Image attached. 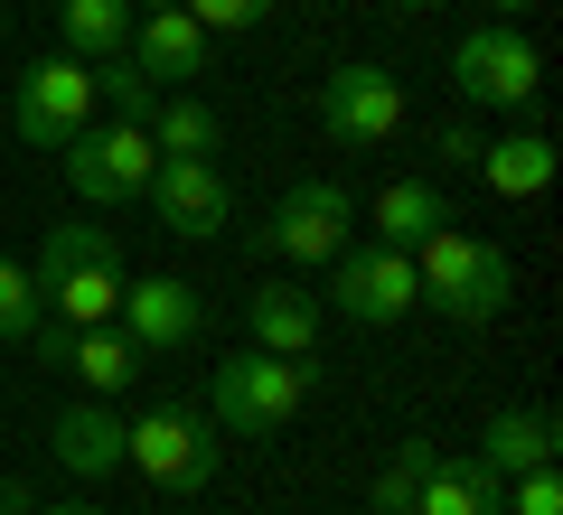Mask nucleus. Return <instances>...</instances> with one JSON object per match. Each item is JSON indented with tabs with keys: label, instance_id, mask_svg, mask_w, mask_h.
I'll list each match as a JSON object with an SVG mask.
<instances>
[{
	"label": "nucleus",
	"instance_id": "18",
	"mask_svg": "<svg viewBox=\"0 0 563 515\" xmlns=\"http://www.w3.org/2000/svg\"><path fill=\"white\" fill-rule=\"evenodd\" d=\"M479 459H488L498 478L554 469V413H544V403H507V413H488V432H479Z\"/></svg>",
	"mask_w": 563,
	"mask_h": 515
},
{
	"label": "nucleus",
	"instance_id": "29",
	"mask_svg": "<svg viewBox=\"0 0 563 515\" xmlns=\"http://www.w3.org/2000/svg\"><path fill=\"white\" fill-rule=\"evenodd\" d=\"M0 515H38V488L29 478H0Z\"/></svg>",
	"mask_w": 563,
	"mask_h": 515
},
{
	"label": "nucleus",
	"instance_id": "8",
	"mask_svg": "<svg viewBox=\"0 0 563 515\" xmlns=\"http://www.w3.org/2000/svg\"><path fill=\"white\" fill-rule=\"evenodd\" d=\"M347 235H357V206H347L339 179H291V188L273 198V216L254 225V244H263L273 262H329Z\"/></svg>",
	"mask_w": 563,
	"mask_h": 515
},
{
	"label": "nucleus",
	"instance_id": "13",
	"mask_svg": "<svg viewBox=\"0 0 563 515\" xmlns=\"http://www.w3.org/2000/svg\"><path fill=\"white\" fill-rule=\"evenodd\" d=\"M122 57H132L141 76L161 85V94H179V85L207 66V29L188 20V10H141V20H132V38H122Z\"/></svg>",
	"mask_w": 563,
	"mask_h": 515
},
{
	"label": "nucleus",
	"instance_id": "12",
	"mask_svg": "<svg viewBox=\"0 0 563 515\" xmlns=\"http://www.w3.org/2000/svg\"><path fill=\"white\" fill-rule=\"evenodd\" d=\"M141 198L161 216V235H179V244H217L225 225H235V188H225L217 159H161Z\"/></svg>",
	"mask_w": 563,
	"mask_h": 515
},
{
	"label": "nucleus",
	"instance_id": "22",
	"mask_svg": "<svg viewBox=\"0 0 563 515\" xmlns=\"http://www.w3.org/2000/svg\"><path fill=\"white\" fill-rule=\"evenodd\" d=\"M151 141H161V159H217V103L207 94H161V113H151Z\"/></svg>",
	"mask_w": 563,
	"mask_h": 515
},
{
	"label": "nucleus",
	"instance_id": "11",
	"mask_svg": "<svg viewBox=\"0 0 563 515\" xmlns=\"http://www.w3.org/2000/svg\"><path fill=\"white\" fill-rule=\"evenodd\" d=\"M113 318H122V337H132L141 357H179V347L207 337V291L179 281V272H141V281H122Z\"/></svg>",
	"mask_w": 563,
	"mask_h": 515
},
{
	"label": "nucleus",
	"instance_id": "34",
	"mask_svg": "<svg viewBox=\"0 0 563 515\" xmlns=\"http://www.w3.org/2000/svg\"><path fill=\"white\" fill-rule=\"evenodd\" d=\"M0 20H10V10H0Z\"/></svg>",
	"mask_w": 563,
	"mask_h": 515
},
{
	"label": "nucleus",
	"instance_id": "26",
	"mask_svg": "<svg viewBox=\"0 0 563 515\" xmlns=\"http://www.w3.org/2000/svg\"><path fill=\"white\" fill-rule=\"evenodd\" d=\"M179 10L207 29V38H235V29H263V20H273V0H179Z\"/></svg>",
	"mask_w": 563,
	"mask_h": 515
},
{
	"label": "nucleus",
	"instance_id": "20",
	"mask_svg": "<svg viewBox=\"0 0 563 515\" xmlns=\"http://www.w3.org/2000/svg\"><path fill=\"white\" fill-rule=\"evenodd\" d=\"M57 376H76L95 403H113L122 384L141 376V347L122 337V318H103V328H76V337H66V366H57Z\"/></svg>",
	"mask_w": 563,
	"mask_h": 515
},
{
	"label": "nucleus",
	"instance_id": "1",
	"mask_svg": "<svg viewBox=\"0 0 563 515\" xmlns=\"http://www.w3.org/2000/svg\"><path fill=\"white\" fill-rule=\"evenodd\" d=\"M413 300H432L451 328H488L517 300V262H507V244L470 235V225H442V235L413 244Z\"/></svg>",
	"mask_w": 563,
	"mask_h": 515
},
{
	"label": "nucleus",
	"instance_id": "5",
	"mask_svg": "<svg viewBox=\"0 0 563 515\" xmlns=\"http://www.w3.org/2000/svg\"><path fill=\"white\" fill-rule=\"evenodd\" d=\"M451 85H461V103H479V113H536L544 103V57H536V38H526L517 20H488V29H470V38L451 47Z\"/></svg>",
	"mask_w": 563,
	"mask_h": 515
},
{
	"label": "nucleus",
	"instance_id": "24",
	"mask_svg": "<svg viewBox=\"0 0 563 515\" xmlns=\"http://www.w3.org/2000/svg\"><path fill=\"white\" fill-rule=\"evenodd\" d=\"M95 103H113V122H151V113H161V85L141 76L132 57H103L95 66Z\"/></svg>",
	"mask_w": 563,
	"mask_h": 515
},
{
	"label": "nucleus",
	"instance_id": "2",
	"mask_svg": "<svg viewBox=\"0 0 563 515\" xmlns=\"http://www.w3.org/2000/svg\"><path fill=\"white\" fill-rule=\"evenodd\" d=\"M29 281H38V310L57 328H103L122 310V244L103 225H47Z\"/></svg>",
	"mask_w": 563,
	"mask_h": 515
},
{
	"label": "nucleus",
	"instance_id": "15",
	"mask_svg": "<svg viewBox=\"0 0 563 515\" xmlns=\"http://www.w3.org/2000/svg\"><path fill=\"white\" fill-rule=\"evenodd\" d=\"M57 469H76V478H113L122 469V413L113 403H57Z\"/></svg>",
	"mask_w": 563,
	"mask_h": 515
},
{
	"label": "nucleus",
	"instance_id": "28",
	"mask_svg": "<svg viewBox=\"0 0 563 515\" xmlns=\"http://www.w3.org/2000/svg\"><path fill=\"white\" fill-rule=\"evenodd\" d=\"M479 122H442V132H432V159H442V169H479Z\"/></svg>",
	"mask_w": 563,
	"mask_h": 515
},
{
	"label": "nucleus",
	"instance_id": "31",
	"mask_svg": "<svg viewBox=\"0 0 563 515\" xmlns=\"http://www.w3.org/2000/svg\"><path fill=\"white\" fill-rule=\"evenodd\" d=\"M488 10H498V20H536L544 0H488Z\"/></svg>",
	"mask_w": 563,
	"mask_h": 515
},
{
	"label": "nucleus",
	"instance_id": "17",
	"mask_svg": "<svg viewBox=\"0 0 563 515\" xmlns=\"http://www.w3.org/2000/svg\"><path fill=\"white\" fill-rule=\"evenodd\" d=\"M366 225H376V244H395V254H413L422 235H442L451 225V198L432 179H385L376 206H366Z\"/></svg>",
	"mask_w": 563,
	"mask_h": 515
},
{
	"label": "nucleus",
	"instance_id": "27",
	"mask_svg": "<svg viewBox=\"0 0 563 515\" xmlns=\"http://www.w3.org/2000/svg\"><path fill=\"white\" fill-rule=\"evenodd\" d=\"M498 515H563V478H554V469L507 478V506H498Z\"/></svg>",
	"mask_w": 563,
	"mask_h": 515
},
{
	"label": "nucleus",
	"instance_id": "14",
	"mask_svg": "<svg viewBox=\"0 0 563 515\" xmlns=\"http://www.w3.org/2000/svg\"><path fill=\"white\" fill-rule=\"evenodd\" d=\"M498 506H507V478L479 450H442L432 478H422V496H413V515H498Z\"/></svg>",
	"mask_w": 563,
	"mask_h": 515
},
{
	"label": "nucleus",
	"instance_id": "6",
	"mask_svg": "<svg viewBox=\"0 0 563 515\" xmlns=\"http://www.w3.org/2000/svg\"><path fill=\"white\" fill-rule=\"evenodd\" d=\"M57 159L85 206H132L151 188V169H161V141H151V122H85Z\"/></svg>",
	"mask_w": 563,
	"mask_h": 515
},
{
	"label": "nucleus",
	"instance_id": "9",
	"mask_svg": "<svg viewBox=\"0 0 563 515\" xmlns=\"http://www.w3.org/2000/svg\"><path fill=\"white\" fill-rule=\"evenodd\" d=\"M320 132H329V150H385V141L404 132V76L376 66V57L339 66V76L320 85Z\"/></svg>",
	"mask_w": 563,
	"mask_h": 515
},
{
	"label": "nucleus",
	"instance_id": "23",
	"mask_svg": "<svg viewBox=\"0 0 563 515\" xmlns=\"http://www.w3.org/2000/svg\"><path fill=\"white\" fill-rule=\"evenodd\" d=\"M432 440H404L395 459L376 469V488H366V515H413V496H422V478H432Z\"/></svg>",
	"mask_w": 563,
	"mask_h": 515
},
{
	"label": "nucleus",
	"instance_id": "21",
	"mask_svg": "<svg viewBox=\"0 0 563 515\" xmlns=\"http://www.w3.org/2000/svg\"><path fill=\"white\" fill-rule=\"evenodd\" d=\"M57 38H66V57H85V66L122 57V38H132V0H57Z\"/></svg>",
	"mask_w": 563,
	"mask_h": 515
},
{
	"label": "nucleus",
	"instance_id": "19",
	"mask_svg": "<svg viewBox=\"0 0 563 515\" xmlns=\"http://www.w3.org/2000/svg\"><path fill=\"white\" fill-rule=\"evenodd\" d=\"M244 328H254V347H273V357H310V347H320V300L291 291V281H263V291L244 300Z\"/></svg>",
	"mask_w": 563,
	"mask_h": 515
},
{
	"label": "nucleus",
	"instance_id": "16",
	"mask_svg": "<svg viewBox=\"0 0 563 515\" xmlns=\"http://www.w3.org/2000/svg\"><path fill=\"white\" fill-rule=\"evenodd\" d=\"M479 179H488V198H507V206L544 198V188H554V141H544V132H498V141H479Z\"/></svg>",
	"mask_w": 563,
	"mask_h": 515
},
{
	"label": "nucleus",
	"instance_id": "3",
	"mask_svg": "<svg viewBox=\"0 0 563 515\" xmlns=\"http://www.w3.org/2000/svg\"><path fill=\"white\" fill-rule=\"evenodd\" d=\"M310 403V357H273V347H244L207 376V422L235 440H273L282 422Z\"/></svg>",
	"mask_w": 563,
	"mask_h": 515
},
{
	"label": "nucleus",
	"instance_id": "32",
	"mask_svg": "<svg viewBox=\"0 0 563 515\" xmlns=\"http://www.w3.org/2000/svg\"><path fill=\"white\" fill-rule=\"evenodd\" d=\"M385 10H395V20H413V10H432V0H385Z\"/></svg>",
	"mask_w": 563,
	"mask_h": 515
},
{
	"label": "nucleus",
	"instance_id": "10",
	"mask_svg": "<svg viewBox=\"0 0 563 515\" xmlns=\"http://www.w3.org/2000/svg\"><path fill=\"white\" fill-rule=\"evenodd\" d=\"M10 122H20L29 150H66V141L95 122V66L85 57H38L10 94Z\"/></svg>",
	"mask_w": 563,
	"mask_h": 515
},
{
	"label": "nucleus",
	"instance_id": "33",
	"mask_svg": "<svg viewBox=\"0 0 563 515\" xmlns=\"http://www.w3.org/2000/svg\"><path fill=\"white\" fill-rule=\"evenodd\" d=\"M141 10H179V0H132V20H141Z\"/></svg>",
	"mask_w": 563,
	"mask_h": 515
},
{
	"label": "nucleus",
	"instance_id": "7",
	"mask_svg": "<svg viewBox=\"0 0 563 515\" xmlns=\"http://www.w3.org/2000/svg\"><path fill=\"white\" fill-rule=\"evenodd\" d=\"M329 300H339V318H357V328H395V318H413V254H395V244L376 235H347L339 254H329Z\"/></svg>",
	"mask_w": 563,
	"mask_h": 515
},
{
	"label": "nucleus",
	"instance_id": "25",
	"mask_svg": "<svg viewBox=\"0 0 563 515\" xmlns=\"http://www.w3.org/2000/svg\"><path fill=\"white\" fill-rule=\"evenodd\" d=\"M38 281H29V262H10V254H0V337H29V328H38Z\"/></svg>",
	"mask_w": 563,
	"mask_h": 515
},
{
	"label": "nucleus",
	"instance_id": "4",
	"mask_svg": "<svg viewBox=\"0 0 563 515\" xmlns=\"http://www.w3.org/2000/svg\"><path fill=\"white\" fill-rule=\"evenodd\" d=\"M122 469H141L169 496H207V478H217V422H207V403H151L141 422H122Z\"/></svg>",
	"mask_w": 563,
	"mask_h": 515
},
{
	"label": "nucleus",
	"instance_id": "30",
	"mask_svg": "<svg viewBox=\"0 0 563 515\" xmlns=\"http://www.w3.org/2000/svg\"><path fill=\"white\" fill-rule=\"evenodd\" d=\"M38 515H103L95 496H57V506H38Z\"/></svg>",
	"mask_w": 563,
	"mask_h": 515
}]
</instances>
